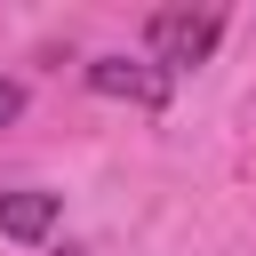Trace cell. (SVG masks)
Returning a JSON list of instances; mask_svg holds the SVG:
<instances>
[{
  "label": "cell",
  "instance_id": "obj_3",
  "mask_svg": "<svg viewBox=\"0 0 256 256\" xmlns=\"http://www.w3.org/2000/svg\"><path fill=\"white\" fill-rule=\"evenodd\" d=\"M56 216H64L56 192H32V184H24V192H0V232H8V240H48Z\"/></svg>",
  "mask_w": 256,
  "mask_h": 256
},
{
  "label": "cell",
  "instance_id": "obj_4",
  "mask_svg": "<svg viewBox=\"0 0 256 256\" xmlns=\"http://www.w3.org/2000/svg\"><path fill=\"white\" fill-rule=\"evenodd\" d=\"M16 112H24V80H8V72H0V128H8Z\"/></svg>",
  "mask_w": 256,
  "mask_h": 256
},
{
  "label": "cell",
  "instance_id": "obj_1",
  "mask_svg": "<svg viewBox=\"0 0 256 256\" xmlns=\"http://www.w3.org/2000/svg\"><path fill=\"white\" fill-rule=\"evenodd\" d=\"M144 40H152L144 56H152V64L176 80L184 64H208V56H216V40H224V16H216V8H160Z\"/></svg>",
  "mask_w": 256,
  "mask_h": 256
},
{
  "label": "cell",
  "instance_id": "obj_2",
  "mask_svg": "<svg viewBox=\"0 0 256 256\" xmlns=\"http://www.w3.org/2000/svg\"><path fill=\"white\" fill-rule=\"evenodd\" d=\"M88 88H96V96H112V104H136V112H160L176 80H168V72H160L152 56H96V64H88Z\"/></svg>",
  "mask_w": 256,
  "mask_h": 256
}]
</instances>
